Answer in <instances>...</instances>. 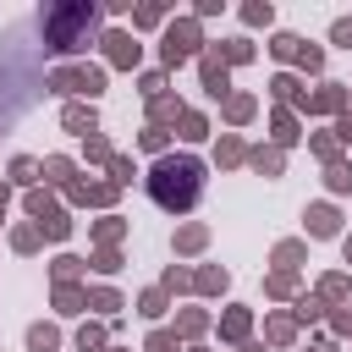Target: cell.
Segmentation results:
<instances>
[{
  "label": "cell",
  "mask_w": 352,
  "mask_h": 352,
  "mask_svg": "<svg viewBox=\"0 0 352 352\" xmlns=\"http://www.w3.org/2000/svg\"><path fill=\"white\" fill-rule=\"evenodd\" d=\"M253 165H258L264 176H275V170H280V148H258V154H253Z\"/></svg>",
  "instance_id": "17"
},
{
  "label": "cell",
  "mask_w": 352,
  "mask_h": 352,
  "mask_svg": "<svg viewBox=\"0 0 352 352\" xmlns=\"http://www.w3.org/2000/svg\"><path fill=\"white\" fill-rule=\"evenodd\" d=\"M248 116H253V99L248 94H231L226 99V121H248Z\"/></svg>",
  "instance_id": "12"
},
{
  "label": "cell",
  "mask_w": 352,
  "mask_h": 352,
  "mask_svg": "<svg viewBox=\"0 0 352 352\" xmlns=\"http://www.w3.org/2000/svg\"><path fill=\"white\" fill-rule=\"evenodd\" d=\"M330 187L336 192H352V165H330Z\"/></svg>",
  "instance_id": "21"
},
{
  "label": "cell",
  "mask_w": 352,
  "mask_h": 352,
  "mask_svg": "<svg viewBox=\"0 0 352 352\" xmlns=\"http://www.w3.org/2000/svg\"><path fill=\"white\" fill-rule=\"evenodd\" d=\"M220 330H226L231 341H242V336H248V308H231V314L220 319Z\"/></svg>",
  "instance_id": "10"
},
{
  "label": "cell",
  "mask_w": 352,
  "mask_h": 352,
  "mask_svg": "<svg viewBox=\"0 0 352 352\" xmlns=\"http://www.w3.org/2000/svg\"><path fill=\"white\" fill-rule=\"evenodd\" d=\"M198 292H226V270H204L198 275Z\"/></svg>",
  "instance_id": "20"
},
{
  "label": "cell",
  "mask_w": 352,
  "mask_h": 352,
  "mask_svg": "<svg viewBox=\"0 0 352 352\" xmlns=\"http://www.w3.org/2000/svg\"><path fill=\"white\" fill-rule=\"evenodd\" d=\"M148 110H154V121H165V116H176V121H182V104H176V99H165V94H160V99H148Z\"/></svg>",
  "instance_id": "16"
},
{
  "label": "cell",
  "mask_w": 352,
  "mask_h": 352,
  "mask_svg": "<svg viewBox=\"0 0 352 352\" xmlns=\"http://www.w3.org/2000/svg\"><path fill=\"white\" fill-rule=\"evenodd\" d=\"M77 346H82V352H99V346H104V330H99V324H82V330H77Z\"/></svg>",
  "instance_id": "15"
},
{
  "label": "cell",
  "mask_w": 352,
  "mask_h": 352,
  "mask_svg": "<svg viewBox=\"0 0 352 352\" xmlns=\"http://www.w3.org/2000/svg\"><path fill=\"white\" fill-rule=\"evenodd\" d=\"M44 170H50V182H66V176H72V160H50Z\"/></svg>",
  "instance_id": "36"
},
{
  "label": "cell",
  "mask_w": 352,
  "mask_h": 352,
  "mask_svg": "<svg viewBox=\"0 0 352 352\" xmlns=\"http://www.w3.org/2000/svg\"><path fill=\"white\" fill-rule=\"evenodd\" d=\"M55 302H60L66 314H77V308H82V292H72V286H60V292H55Z\"/></svg>",
  "instance_id": "24"
},
{
  "label": "cell",
  "mask_w": 352,
  "mask_h": 352,
  "mask_svg": "<svg viewBox=\"0 0 352 352\" xmlns=\"http://www.w3.org/2000/svg\"><path fill=\"white\" fill-rule=\"evenodd\" d=\"M94 28H99V6H50L44 11V44L60 50V55L88 50Z\"/></svg>",
  "instance_id": "2"
},
{
  "label": "cell",
  "mask_w": 352,
  "mask_h": 352,
  "mask_svg": "<svg viewBox=\"0 0 352 352\" xmlns=\"http://www.w3.org/2000/svg\"><path fill=\"white\" fill-rule=\"evenodd\" d=\"M270 88H275V99H297V77H275Z\"/></svg>",
  "instance_id": "29"
},
{
  "label": "cell",
  "mask_w": 352,
  "mask_h": 352,
  "mask_svg": "<svg viewBox=\"0 0 352 352\" xmlns=\"http://www.w3.org/2000/svg\"><path fill=\"white\" fill-rule=\"evenodd\" d=\"M236 160H242V143L226 138V143H220V165H236Z\"/></svg>",
  "instance_id": "30"
},
{
  "label": "cell",
  "mask_w": 352,
  "mask_h": 352,
  "mask_svg": "<svg viewBox=\"0 0 352 352\" xmlns=\"http://www.w3.org/2000/svg\"><path fill=\"white\" fill-rule=\"evenodd\" d=\"M204 88H209L214 99L226 94V60H220V55H204Z\"/></svg>",
  "instance_id": "7"
},
{
  "label": "cell",
  "mask_w": 352,
  "mask_h": 352,
  "mask_svg": "<svg viewBox=\"0 0 352 352\" xmlns=\"http://www.w3.org/2000/svg\"><path fill=\"white\" fill-rule=\"evenodd\" d=\"M270 50H275L280 60H302L308 72H319V50H314V44H302L297 33H275V44H270Z\"/></svg>",
  "instance_id": "5"
},
{
  "label": "cell",
  "mask_w": 352,
  "mask_h": 352,
  "mask_svg": "<svg viewBox=\"0 0 352 352\" xmlns=\"http://www.w3.org/2000/svg\"><path fill=\"white\" fill-rule=\"evenodd\" d=\"M143 314L160 319V314H165V292H143Z\"/></svg>",
  "instance_id": "25"
},
{
  "label": "cell",
  "mask_w": 352,
  "mask_h": 352,
  "mask_svg": "<svg viewBox=\"0 0 352 352\" xmlns=\"http://www.w3.org/2000/svg\"><path fill=\"white\" fill-rule=\"evenodd\" d=\"M242 352H264V346H258V341H248V346H242Z\"/></svg>",
  "instance_id": "39"
},
{
  "label": "cell",
  "mask_w": 352,
  "mask_h": 352,
  "mask_svg": "<svg viewBox=\"0 0 352 352\" xmlns=\"http://www.w3.org/2000/svg\"><path fill=\"white\" fill-rule=\"evenodd\" d=\"M160 88H165V77H160V72H148V77H143V94H148V99H160Z\"/></svg>",
  "instance_id": "37"
},
{
  "label": "cell",
  "mask_w": 352,
  "mask_h": 352,
  "mask_svg": "<svg viewBox=\"0 0 352 352\" xmlns=\"http://www.w3.org/2000/svg\"><path fill=\"white\" fill-rule=\"evenodd\" d=\"M182 138H209V126H204L198 110H182Z\"/></svg>",
  "instance_id": "14"
},
{
  "label": "cell",
  "mask_w": 352,
  "mask_h": 352,
  "mask_svg": "<svg viewBox=\"0 0 352 352\" xmlns=\"http://www.w3.org/2000/svg\"><path fill=\"white\" fill-rule=\"evenodd\" d=\"M248 55H253V44H248V38H231V44L220 50V60H248Z\"/></svg>",
  "instance_id": "19"
},
{
  "label": "cell",
  "mask_w": 352,
  "mask_h": 352,
  "mask_svg": "<svg viewBox=\"0 0 352 352\" xmlns=\"http://www.w3.org/2000/svg\"><path fill=\"white\" fill-rule=\"evenodd\" d=\"M176 242H182V248H187V253H192V248H204V226H187V231H182V236H176Z\"/></svg>",
  "instance_id": "31"
},
{
  "label": "cell",
  "mask_w": 352,
  "mask_h": 352,
  "mask_svg": "<svg viewBox=\"0 0 352 352\" xmlns=\"http://www.w3.org/2000/svg\"><path fill=\"white\" fill-rule=\"evenodd\" d=\"M297 258H302V242H280L275 248V264H297Z\"/></svg>",
  "instance_id": "23"
},
{
  "label": "cell",
  "mask_w": 352,
  "mask_h": 352,
  "mask_svg": "<svg viewBox=\"0 0 352 352\" xmlns=\"http://www.w3.org/2000/svg\"><path fill=\"white\" fill-rule=\"evenodd\" d=\"M143 352H176V336H165V330H154V336H148V346H143Z\"/></svg>",
  "instance_id": "27"
},
{
  "label": "cell",
  "mask_w": 352,
  "mask_h": 352,
  "mask_svg": "<svg viewBox=\"0 0 352 352\" xmlns=\"http://www.w3.org/2000/svg\"><path fill=\"white\" fill-rule=\"evenodd\" d=\"M346 264H352V236H346Z\"/></svg>",
  "instance_id": "40"
},
{
  "label": "cell",
  "mask_w": 352,
  "mask_h": 352,
  "mask_svg": "<svg viewBox=\"0 0 352 352\" xmlns=\"http://www.w3.org/2000/svg\"><path fill=\"white\" fill-rule=\"evenodd\" d=\"M33 170H38L33 160H11V176H16V182H33Z\"/></svg>",
  "instance_id": "35"
},
{
  "label": "cell",
  "mask_w": 352,
  "mask_h": 352,
  "mask_svg": "<svg viewBox=\"0 0 352 352\" xmlns=\"http://www.w3.org/2000/svg\"><path fill=\"white\" fill-rule=\"evenodd\" d=\"M60 121H66V132H82V138L94 132V110H82V104H66V116H60Z\"/></svg>",
  "instance_id": "9"
},
{
  "label": "cell",
  "mask_w": 352,
  "mask_h": 352,
  "mask_svg": "<svg viewBox=\"0 0 352 352\" xmlns=\"http://www.w3.org/2000/svg\"><path fill=\"white\" fill-rule=\"evenodd\" d=\"M28 346H33V352H55V330H50V324H33V330H28Z\"/></svg>",
  "instance_id": "13"
},
{
  "label": "cell",
  "mask_w": 352,
  "mask_h": 352,
  "mask_svg": "<svg viewBox=\"0 0 352 352\" xmlns=\"http://www.w3.org/2000/svg\"><path fill=\"white\" fill-rule=\"evenodd\" d=\"M198 330H204V314L187 308V314H182V336H198Z\"/></svg>",
  "instance_id": "32"
},
{
  "label": "cell",
  "mask_w": 352,
  "mask_h": 352,
  "mask_svg": "<svg viewBox=\"0 0 352 352\" xmlns=\"http://www.w3.org/2000/svg\"><path fill=\"white\" fill-rule=\"evenodd\" d=\"M104 55L116 66H138V38L132 33H104Z\"/></svg>",
  "instance_id": "6"
},
{
  "label": "cell",
  "mask_w": 352,
  "mask_h": 352,
  "mask_svg": "<svg viewBox=\"0 0 352 352\" xmlns=\"http://www.w3.org/2000/svg\"><path fill=\"white\" fill-rule=\"evenodd\" d=\"M192 50H198V28H192V22H170V28H165V44H160L165 66H182Z\"/></svg>",
  "instance_id": "4"
},
{
  "label": "cell",
  "mask_w": 352,
  "mask_h": 352,
  "mask_svg": "<svg viewBox=\"0 0 352 352\" xmlns=\"http://www.w3.org/2000/svg\"><path fill=\"white\" fill-rule=\"evenodd\" d=\"M121 236V220H99V242H116Z\"/></svg>",
  "instance_id": "38"
},
{
  "label": "cell",
  "mask_w": 352,
  "mask_h": 352,
  "mask_svg": "<svg viewBox=\"0 0 352 352\" xmlns=\"http://www.w3.org/2000/svg\"><path fill=\"white\" fill-rule=\"evenodd\" d=\"M88 302H94V308H99V314H116V308H121V297H116V292H110V286H99V292H94V297H88Z\"/></svg>",
  "instance_id": "18"
},
{
  "label": "cell",
  "mask_w": 352,
  "mask_h": 352,
  "mask_svg": "<svg viewBox=\"0 0 352 352\" xmlns=\"http://www.w3.org/2000/svg\"><path fill=\"white\" fill-rule=\"evenodd\" d=\"M242 22H253V28L270 22V6H242Z\"/></svg>",
  "instance_id": "34"
},
{
  "label": "cell",
  "mask_w": 352,
  "mask_h": 352,
  "mask_svg": "<svg viewBox=\"0 0 352 352\" xmlns=\"http://www.w3.org/2000/svg\"><path fill=\"white\" fill-rule=\"evenodd\" d=\"M275 138H280V143H292V138H297V121H292V116H286V110H280V116H275Z\"/></svg>",
  "instance_id": "22"
},
{
  "label": "cell",
  "mask_w": 352,
  "mask_h": 352,
  "mask_svg": "<svg viewBox=\"0 0 352 352\" xmlns=\"http://www.w3.org/2000/svg\"><path fill=\"white\" fill-rule=\"evenodd\" d=\"M198 192H204V165L192 160V154H165L154 170H148V198L160 204V209H192L198 204Z\"/></svg>",
  "instance_id": "1"
},
{
  "label": "cell",
  "mask_w": 352,
  "mask_h": 352,
  "mask_svg": "<svg viewBox=\"0 0 352 352\" xmlns=\"http://www.w3.org/2000/svg\"><path fill=\"white\" fill-rule=\"evenodd\" d=\"M330 38H336V44H346V50H352V16H341V22H336V28H330Z\"/></svg>",
  "instance_id": "33"
},
{
  "label": "cell",
  "mask_w": 352,
  "mask_h": 352,
  "mask_svg": "<svg viewBox=\"0 0 352 352\" xmlns=\"http://www.w3.org/2000/svg\"><path fill=\"white\" fill-rule=\"evenodd\" d=\"M308 104H314V110H341V104H346V94H341V88H319Z\"/></svg>",
  "instance_id": "11"
},
{
  "label": "cell",
  "mask_w": 352,
  "mask_h": 352,
  "mask_svg": "<svg viewBox=\"0 0 352 352\" xmlns=\"http://www.w3.org/2000/svg\"><path fill=\"white\" fill-rule=\"evenodd\" d=\"M50 88H60V94H88V99H94V94L104 88V72H99V66H66V72L50 77Z\"/></svg>",
  "instance_id": "3"
},
{
  "label": "cell",
  "mask_w": 352,
  "mask_h": 352,
  "mask_svg": "<svg viewBox=\"0 0 352 352\" xmlns=\"http://www.w3.org/2000/svg\"><path fill=\"white\" fill-rule=\"evenodd\" d=\"M270 341L286 346V341H292V319H270Z\"/></svg>",
  "instance_id": "26"
},
{
  "label": "cell",
  "mask_w": 352,
  "mask_h": 352,
  "mask_svg": "<svg viewBox=\"0 0 352 352\" xmlns=\"http://www.w3.org/2000/svg\"><path fill=\"white\" fill-rule=\"evenodd\" d=\"M160 16H165V11H160V6H143V11H132V22H138V28H154V22H160Z\"/></svg>",
  "instance_id": "28"
},
{
  "label": "cell",
  "mask_w": 352,
  "mask_h": 352,
  "mask_svg": "<svg viewBox=\"0 0 352 352\" xmlns=\"http://www.w3.org/2000/svg\"><path fill=\"white\" fill-rule=\"evenodd\" d=\"M308 231H314V236H336V209H330V204H314V209H308Z\"/></svg>",
  "instance_id": "8"
}]
</instances>
